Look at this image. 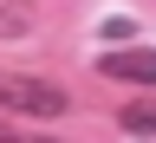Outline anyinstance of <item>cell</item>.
<instances>
[{
    "mask_svg": "<svg viewBox=\"0 0 156 143\" xmlns=\"http://www.w3.org/2000/svg\"><path fill=\"white\" fill-rule=\"evenodd\" d=\"M104 78H124V85H156V52L150 46H130V52H104L98 59Z\"/></svg>",
    "mask_w": 156,
    "mask_h": 143,
    "instance_id": "2",
    "label": "cell"
},
{
    "mask_svg": "<svg viewBox=\"0 0 156 143\" xmlns=\"http://www.w3.org/2000/svg\"><path fill=\"white\" fill-rule=\"evenodd\" d=\"M0 111H20V117H65L72 98L39 72H0Z\"/></svg>",
    "mask_w": 156,
    "mask_h": 143,
    "instance_id": "1",
    "label": "cell"
},
{
    "mask_svg": "<svg viewBox=\"0 0 156 143\" xmlns=\"http://www.w3.org/2000/svg\"><path fill=\"white\" fill-rule=\"evenodd\" d=\"M0 143H20V137H13V130H0Z\"/></svg>",
    "mask_w": 156,
    "mask_h": 143,
    "instance_id": "5",
    "label": "cell"
},
{
    "mask_svg": "<svg viewBox=\"0 0 156 143\" xmlns=\"http://www.w3.org/2000/svg\"><path fill=\"white\" fill-rule=\"evenodd\" d=\"M124 130H136V137H156V104H130V111H124Z\"/></svg>",
    "mask_w": 156,
    "mask_h": 143,
    "instance_id": "4",
    "label": "cell"
},
{
    "mask_svg": "<svg viewBox=\"0 0 156 143\" xmlns=\"http://www.w3.org/2000/svg\"><path fill=\"white\" fill-rule=\"evenodd\" d=\"M20 33H33V7L7 0V7H0V39H20Z\"/></svg>",
    "mask_w": 156,
    "mask_h": 143,
    "instance_id": "3",
    "label": "cell"
}]
</instances>
